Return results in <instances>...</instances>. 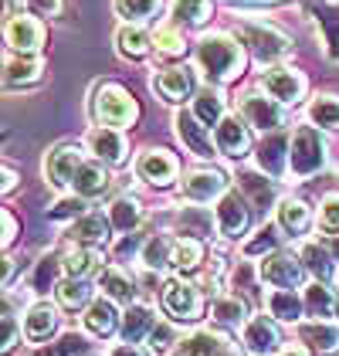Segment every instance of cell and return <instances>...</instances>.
<instances>
[{
  "label": "cell",
  "instance_id": "obj_57",
  "mask_svg": "<svg viewBox=\"0 0 339 356\" xmlns=\"http://www.w3.org/2000/svg\"><path fill=\"white\" fill-rule=\"evenodd\" d=\"M109 356H142V353H140V346H136V343H122V346H115Z\"/></svg>",
  "mask_w": 339,
  "mask_h": 356
},
{
  "label": "cell",
  "instance_id": "obj_42",
  "mask_svg": "<svg viewBox=\"0 0 339 356\" xmlns=\"http://www.w3.org/2000/svg\"><path fill=\"white\" fill-rule=\"evenodd\" d=\"M55 292H58V302H61L65 309H78V305H85L88 296H92L88 282H85V278H72V275H68L65 282H58Z\"/></svg>",
  "mask_w": 339,
  "mask_h": 356
},
{
  "label": "cell",
  "instance_id": "obj_40",
  "mask_svg": "<svg viewBox=\"0 0 339 356\" xmlns=\"http://www.w3.org/2000/svg\"><path fill=\"white\" fill-rule=\"evenodd\" d=\"M315 21H319V28H322V34H326V48H329V55L339 58V3L319 7V10H315Z\"/></svg>",
  "mask_w": 339,
  "mask_h": 356
},
{
  "label": "cell",
  "instance_id": "obj_35",
  "mask_svg": "<svg viewBox=\"0 0 339 356\" xmlns=\"http://www.w3.org/2000/svg\"><path fill=\"white\" fill-rule=\"evenodd\" d=\"M194 115H197L204 126H217L224 119V99L217 88H200L197 99H194Z\"/></svg>",
  "mask_w": 339,
  "mask_h": 356
},
{
  "label": "cell",
  "instance_id": "obj_22",
  "mask_svg": "<svg viewBox=\"0 0 339 356\" xmlns=\"http://www.w3.org/2000/svg\"><path fill=\"white\" fill-rule=\"evenodd\" d=\"M275 220H279V227H282L285 234H292V238H299V234H306L312 224V211L306 200H299V197H288L282 200L279 207H275Z\"/></svg>",
  "mask_w": 339,
  "mask_h": 356
},
{
  "label": "cell",
  "instance_id": "obj_62",
  "mask_svg": "<svg viewBox=\"0 0 339 356\" xmlns=\"http://www.w3.org/2000/svg\"><path fill=\"white\" fill-rule=\"evenodd\" d=\"M336 312H339V309H336Z\"/></svg>",
  "mask_w": 339,
  "mask_h": 356
},
{
  "label": "cell",
  "instance_id": "obj_60",
  "mask_svg": "<svg viewBox=\"0 0 339 356\" xmlns=\"http://www.w3.org/2000/svg\"><path fill=\"white\" fill-rule=\"evenodd\" d=\"M279 356H309V350L306 346H285Z\"/></svg>",
  "mask_w": 339,
  "mask_h": 356
},
{
  "label": "cell",
  "instance_id": "obj_41",
  "mask_svg": "<svg viewBox=\"0 0 339 356\" xmlns=\"http://www.w3.org/2000/svg\"><path fill=\"white\" fill-rule=\"evenodd\" d=\"M176 227H180V234H197V238H207V234H210V227H217V224H210V214H207L204 207H183V211H180V218H176Z\"/></svg>",
  "mask_w": 339,
  "mask_h": 356
},
{
  "label": "cell",
  "instance_id": "obj_39",
  "mask_svg": "<svg viewBox=\"0 0 339 356\" xmlns=\"http://www.w3.org/2000/svg\"><path fill=\"white\" fill-rule=\"evenodd\" d=\"M115 41H119V51L126 58H142L149 51V34L136 24H122L119 34H115Z\"/></svg>",
  "mask_w": 339,
  "mask_h": 356
},
{
  "label": "cell",
  "instance_id": "obj_55",
  "mask_svg": "<svg viewBox=\"0 0 339 356\" xmlns=\"http://www.w3.org/2000/svg\"><path fill=\"white\" fill-rule=\"evenodd\" d=\"M14 234H17V220L10 211H3V245H10L14 241Z\"/></svg>",
  "mask_w": 339,
  "mask_h": 356
},
{
  "label": "cell",
  "instance_id": "obj_56",
  "mask_svg": "<svg viewBox=\"0 0 339 356\" xmlns=\"http://www.w3.org/2000/svg\"><path fill=\"white\" fill-rule=\"evenodd\" d=\"M41 14H48V17H55V14H61V0H31Z\"/></svg>",
  "mask_w": 339,
  "mask_h": 356
},
{
  "label": "cell",
  "instance_id": "obj_24",
  "mask_svg": "<svg viewBox=\"0 0 339 356\" xmlns=\"http://www.w3.org/2000/svg\"><path fill=\"white\" fill-rule=\"evenodd\" d=\"M153 329H156V312L142 302H133L122 316V339L126 343H142V339H149Z\"/></svg>",
  "mask_w": 339,
  "mask_h": 356
},
{
  "label": "cell",
  "instance_id": "obj_1",
  "mask_svg": "<svg viewBox=\"0 0 339 356\" xmlns=\"http://www.w3.org/2000/svg\"><path fill=\"white\" fill-rule=\"evenodd\" d=\"M197 65L210 82L221 85V82H231V79L241 75L245 51H241V44H238L234 38L214 31V34H204L197 41Z\"/></svg>",
  "mask_w": 339,
  "mask_h": 356
},
{
  "label": "cell",
  "instance_id": "obj_58",
  "mask_svg": "<svg viewBox=\"0 0 339 356\" xmlns=\"http://www.w3.org/2000/svg\"><path fill=\"white\" fill-rule=\"evenodd\" d=\"M17 14H21V3H17V0H3V17L10 21V17H17Z\"/></svg>",
  "mask_w": 339,
  "mask_h": 356
},
{
  "label": "cell",
  "instance_id": "obj_53",
  "mask_svg": "<svg viewBox=\"0 0 339 356\" xmlns=\"http://www.w3.org/2000/svg\"><path fill=\"white\" fill-rule=\"evenodd\" d=\"M275 227H261L258 234H254L251 241H245V254H261V251H268V248H275Z\"/></svg>",
  "mask_w": 339,
  "mask_h": 356
},
{
  "label": "cell",
  "instance_id": "obj_10",
  "mask_svg": "<svg viewBox=\"0 0 339 356\" xmlns=\"http://www.w3.org/2000/svg\"><path fill=\"white\" fill-rule=\"evenodd\" d=\"M180 193H183L187 200H194V204H207L210 197H224L227 180H224V173L214 170V166H197V170H190V173L183 177Z\"/></svg>",
  "mask_w": 339,
  "mask_h": 356
},
{
  "label": "cell",
  "instance_id": "obj_15",
  "mask_svg": "<svg viewBox=\"0 0 339 356\" xmlns=\"http://www.w3.org/2000/svg\"><path fill=\"white\" fill-rule=\"evenodd\" d=\"M241 339H245L248 353H254V356H272V353H279V346H282V336H279V326H275L272 316H254V319H248Z\"/></svg>",
  "mask_w": 339,
  "mask_h": 356
},
{
  "label": "cell",
  "instance_id": "obj_29",
  "mask_svg": "<svg viewBox=\"0 0 339 356\" xmlns=\"http://www.w3.org/2000/svg\"><path fill=\"white\" fill-rule=\"evenodd\" d=\"M72 187L78 197H99V193L109 191V173H106V166L102 163H82L78 166V173H75V180H72Z\"/></svg>",
  "mask_w": 339,
  "mask_h": 356
},
{
  "label": "cell",
  "instance_id": "obj_26",
  "mask_svg": "<svg viewBox=\"0 0 339 356\" xmlns=\"http://www.w3.org/2000/svg\"><path fill=\"white\" fill-rule=\"evenodd\" d=\"M258 163H261V170L268 177H282L285 170H288V139L282 133L268 136L258 146Z\"/></svg>",
  "mask_w": 339,
  "mask_h": 356
},
{
  "label": "cell",
  "instance_id": "obj_32",
  "mask_svg": "<svg viewBox=\"0 0 339 356\" xmlns=\"http://www.w3.org/2000/svg\"><path fill=\"white\" fill-rule=\"evenodd\" d=\"M302 299H306V312L312 319H329V316H336L339 309V302L333 299V289L326 282H312Z\"/></svg>",
  "mask_w": 339,
  "mask_h": 356
},
{
  "label": "cell",
  "instance_id": "obj_38",
  "mask_svg": "<svg viewBox=\"0 0 339 356\" xmlns=\"http://www.w3.org/2000/svg\"><path fill=\"white\" fill-rule=\"evenodd\" d=\"M309 122L319 129H339V99L336 95H315L309 106Z\"/></svg>",
  "mask_w": 339,
  "mask_h": 356
},
{
  "label": "cell",
  "instance_id": "obj_36",
  "mask_svg": "<svg viewBox=\"0 0 339 356\" xmlns=\"http://www.w3.org/2000/svg\"><path fill=\"white\" fill-rule=\"evenodd\" d=\"M7 85H28L41 79V61L34 55H14L7 58V72H3Z\"/></svg>",
  "mask_w": 339,
  "mask_h": 356
},
{
  "label": "cell",
  "instance_id": "obj_28",
  "mask_svg": "<svg viewBox=\"0 0 339 356\" xmlns=\"http://www.w3.org/2000/svg\"><path fill=\"white\" fill-rule=\"evenodd\" d=\"M115 326H119V312H115L113 299H95L88 305V312H85V329L92 332V336H113Z\"/></svg>",
  "mask_w": 339,
  "mask_h": 356
},
{
  "label": "cell",
  "instance_id": "obj_4",
  "mask_svg": "<svg viewBox=\"0 0 339 356\" xmlns=\"http://www.w3.org/2000/svg\"><path fill=\"white\" fill-rule=\"evenodd\" d=\"M238 38L251 48V55L258 58V65H272L279 58L288 55V38L282 31H275L272 24H241L238 28Z\"/></svg>",
  "mask_w": 339,
  "mask_h": 356
},
{
  "label": "cell",
  "instance_id": "obj_47",
  "mask_svg": "<svg viewBox=\"0 0 339 356\" xmlns=\"http://www.w3.org/2000/svg\"><path fill=\"white\" fill-rule=\"evenodd\" d=\"M88 353V339H85L82 332H65L58 343H51L44 356H85Z\"/></svg>",
  "mask_w": 339,
  "mask_h": 356
},
{
  "label": "cell",
  "instance_id": "obj_30",
  "mask_svg": "<svg viewBox=\"0 0 339 356\" xmlns=\"http://www.w3.org/2000/svg\"><path fill=\"white\" fill-rule=\"evenodd\" d=\"M299 258H302L306 272H312L319 282H326V278L336 275V258H333V251L326 245H319V241H309V245L299 251Z\"/></svg>",
  "mask_w": 339,
  "mask_h": 356
},
{
  "label": "cell",
  "instance_id": "obj_21",
  "mask_svg": "<svg viewBox=\"0 0 339 356\" xmlns=\"http://www.w3.org/2000/svg\"><path fill=\"white\" fill-rule=\"evenodd\" d=\"M109 231H113V220L102 218V214H82V218L72 224V241L85 248H102L109 241Z\"/></svg>",
  "mask_w": 339,
  "mask_h": 356
},
{
  "label": "cell",
  "instance_id": "obj_12",
  "mask_svg": "<svg viewBox=\"0 0 339 356\" xmlns=\"http://www.w3.org/2000/svg\"><path fill=\"white\" fill-rule=\"evenodd\" d=\"M78 166H82V146L65 143V146H58V149L48 153V160H44V177H48V184H51L55 191H65V187L75 180Z\"/></svg>",
  "mask_w": 339,
  "mask_h": 356
},
{
  "label": "cell",
  "instance_id": "obj_9",
  "mask_svg": "<svg viewBox=\"0 0 339 356\" xmlns=\"http://www.w3.org/2000/svg\"><path fill=\"white\" fill-rule=\"evenodd\" d=\"M265 92L275 99V102H282V106H295V102H302V95H306V79H302V72H295V68H285V65H275V68H268L265 72Z\"/></svg>",
  "mask_w": 339,
  "mask_h": 356
},
{
  "label": "cell",
  "instance_id": "obj_2",
  "mask_svg": "<svg viewBox=\"0 0 339 356\" xmlns=\"http://www.w3.org/2000/svg\"><path fill=\"white\" fill-rule=\"evenodd\" d=\"M95 119H99V126L126 129V126H133L140 119V106L122 85L109 82L95 92Z\"/></svg>",
  "mask_w": 339,
  "mask_h": 356
},
{
  "label": "cell",
  "instance_id": "obj_37",
  "mask_svg": "<svg viewBox=\"0 0 339 356\" xmlns=\"http://www.w3.org/2000/svg\"><path fill=\"white\" fill-rule=\"evenodd\" d=\"M200 261H204V245H200L197 238H180V241H173L170 265H173L176 272H194Z\"/></svg>",
  "mask_w": 339,
  "mask_h": 356
},
{
  "label": "cell",
  "instance_id": "obj_45",
  "mask_svg": "<svg viewBox=\"0 0 339 356\" xmlns=\"http://www.w3.org/2000/svg\"><path fill=\"white\" fill-rule=\"evenodd\" d=\"M173 17L180 24H204L210 17V0H173Z\"/></svg>",
  "mask_w": 339,
  "mask_h": 356
},
{
  "label": "cell",
  "instance_id": "obj_49",
  "mask_svg": "<svg viewBox=\"0 0 339 356\" xmlns=\"http://www.w3.org/2000/svg\"><path fill=\"white\" fill-rule=\"evenodd\" d=\"M85 214V197H58L55 207L48 211V218L51 220H65V218H82Z\"/></svg>",
  "mask_w": 339,
  "mask_h": 356
},
{
  "label": "cell",
  "instance_id": "obj_11",
  "mask_svg": "<svg viewBox=\"0 0 339 356\" xmlns=\"http://www.w3.org/2000/svg\"><path fill=\"white\" fill-rule=\"evenodd\" d=\"M214 143H217V153H221V156L241 160V156H248V149H251V129H248L245 119L224 115V119L217 122V129H214Z\"/></svg>",
  "mask_w": 339,
  "mask_h": 356
},
{
  "label": "cell",
  "instance_id": "obj_8",
  "mask_svg": "<svg viewBox=\"0 0 339 356\" xmlns=\"http://www.w3.org/2000/svg\"><path fill=\"white\" fill-rule=\"evenodd\" d=\"M173 126H176L180 143H183L197 160H214V156H217V143L210 139V126H204L194 112H176Z\"/></svg>",
  "mask_w": 339,
  "mask_h": 356
},
{
  "label": "cell",
  "instance_id": "obj_23",
  "mask_svg": "<svg viewBox=\"0 0 339 356\" xmlns=\"http://www.w3.org/2000/svg\"><path fill=\"white\" fill-rule=\"evenodd\" d=\"M58 326V309L48 302H34L24 316V339L28 343H44Z\"/></svg>",
  "mask_w": 339,
  "mask_h": 356
},
{
  "label": "cell",
  "instance_id": "obj_19",
  "mask_svg": "<svg viewBox=\"0 0 339 356\" xmlns=\"http://www.w3.org/2000/svg\"><path fill=\"white\" fill-rule=\"evenodd\" d=\"M88 149L102 160V163H122L126 160V153H129V146H126V136L113 129V126H95L92 133H88Z\"/></svg>",
  "mask_w": 339,
  "mask_h": 356
},
{
  "label": "cell",
  "instance_id": "obj_13",
  "mask_svg": "<svg viewBox=\"0 0 339 356\" xmlns=\"http://www.w3.org/2000/svg\"><path fill=\"white\" fill-rule=\"evenodd\" d=\"M176 356H241V353H238V346L227 336L214 332V329H197V332H190V336H183L176 343Z\"/></svg>",
  "mask_w": 339,
  "mask_h": 356
},
{
  "label": "cell",
  "instance_id": "obj_61",
  "mask_svg": "<svg viewBox=\"0 0 339 356\" xmlns=\"http://www.w3.org/2000/svg\"><path fill=\"white\" fill-rule=\"evenodd\" d=\"M326 248L333 251V258H336V261H339V234H336V238H329V241H326Z\"/></svg>",
  "mask_w": 339,
  "mask_h": 356
},
{
  "label": "cell",
  "instance_id": "obj_51",
  "mask_svg": "<svg viewBox=\"0 0 339 356\" xmlns=\"http://www.w3.org/2000/svg\"><path fill=\"white\" fill-rule=\"evenodd\" d=\"M55 272H58V258H41L38 268H34V278H31V289L34 292H44L55 282Z\"/></svg>",
  "mask_w": 339,
  "mask_h": 356
},
{
  "label": "cell",
  "instance_id": "obj_34",
  "mask_svg": "<svg viewBox=\"0 0 339 356\" xmlns=\"http://www.w3.org/2000/svg\"><path fill=\"white\" fill-rule=\"evenodd\" d=\"M109 220H113L115 231H122V234H133L136 227H140L142 220V207L136 197H119L113 204V214H109Z\"/></svg>",
  "mask_w": 339,
  "mask_h": 356
},
{
  "label": "cell",
  "instance_id": "obj_5",
  "mask_svg": "<svg viewBox=\"0 0 339 356\" xmlns=\"http://www.w3.org/2000/svg\"><path fill=\"white\" fill-rule=\"evenodd\" d=\"M258 275L272 289H299L306 282V265H302V258H295L288 251H272V254L261 258Z\"/></svg>",
  "mask_w": 339,
  "mask_h": 356
},
{
  "label": "cell",
  "instance_id": "obj_27",
  "mask_svg": "<svg viewBox=\"0 0 339 356\" xmlns=\"http://www.w3.org/2000/svg\"><path fill=\"white\" fill-rule=\"evenodd\" d=\"M61 265H65V272L72 275V278H88V275H95L102 268V254H99V248L75 245V248L65 251Z\"/></svg>",
  "mask_w": 339,
  "mask_h": 356
},
{
  "label": "cell",
  "instance_id": "obj_31",
  "mask_svg": "<svg viewBox=\"0 0 339 356\" xmlns=\"http://www.w3.org/2000/svg\"><path fill=\"white\" fill-rule=\"evenodd\" d=\"M99 285H102V292H106L113 302L133 299V275L126 272V268H119V265L102 268V272H99Z\"/></svg>",
  "mask_w": 339,
  "mask_h": 356
},
{
  "label": "cell",
  "instance_id": "obj_16",
  "mask_svg": "<svg viewBox=\"0 0 339 356\" xmlns=\"http://www.w3.org/2000/svg\"><path fill=\"white\" fill-rule=\"evenodd\" d=\"M176 160L170 156L167 149H146L140 153V160H136V173H140V180L146 184H153V187H170L173 180H176Z\"/></svg>",
  "mask_w": 339,
  "mask_h": 356
},
{
  "label": "cell",
  "instance_id": "obj_3",
  "mask_svg": "<svg viewBox=\"0 0 339 356\" xmlns=\"http://www.w3.org/2000/svg\"><path fill=\"white\" fill-rule=\"evenodd\" d=\"M326 166V143L315 126H299L288 139V170L295 177H312Z\"/></svg>",
  "mask_w": 339,
  "mask_h": 356
},
{
  "label": "cell",
  "instance_id": "obj_43",
  "mask_svg": "<svg viewBox=\"0 0 339 356\" xmlns=\"http://www.w3.org/2000/svg\"><path fill=\"white\" fill-rule=\"evenodd\" d=\"M170 258H173V245H170L163 234H156V238H149L146 245H142V265L146 268H167Z\"/></svg>",
  "mask_w": 339,
  "mask_h": 356
},
{
  "label": "cell",
  "instance_id": "obj_54",
  "mask_svg": "<svg viewBox=\"0 0 339 356\" xmlns=\"http://www.w3.org/2000/svg\"><path fill=\"white\" fill-rule=\"evenodd\" d=\"M17 346V316L10 309V299H7V309H3V350H14Z\"/></svg>",
  "mask_w": 339,
  "mask_h": 356
},
{
  "label": "cell",
  "instance_id": "obj_50",
  "mask_svg": "<svg viewBox=\"0 0 339 356\" xmlns=\"http://www.w3.org/2000/svg\"><path fill=\"white\" fill-rule=\"evenodd\" d=\"M173 343H180V339H176V329L170 326V323H156V329L149 332V350H156V353H170V350H173Z\"/></svg>",
  "mask_w": 339,
  "mask_h": 356
},
{
  "label": "cell",
  "instance_id": "obj_20",
  "mask_svg": "<svg viewBox=\"0 0 339 356\" xmlns=\"http://www.w3.org/2000/svg\"><path fill=\"white\" fill-rule=\"evenodd\" d=\"M265 309H268V316L279 319V323H299L302 312H306V299H302L295 289H272V292L265 296Z\"/></svg>",
  "mask_w": 339,
  "mask_h": 356
},
{
  "label": "cell",
  "instance_id": "obj_48",
  "mask_svg": "<svg viewBox=\"0 0 339 356\" xmlns=\"http://www.w3.org/2000/svg\"><path fill=\"white\" fill-rule=\"evenodd\" d=\"M153 44H156V51H163V55H180L183 51V34L176 28H156V38H153Z\"/></svg>",
  "mask_w": 339,
  "mask_h": 356
},
{
  "label": "cell",
  "instance_id": "obj_6",
  "mask_svg": "<svg viewBox=\"0 0 339 356\" xmlns=\"http://www.w3.org/2000/svg\"><path fill=\"white\" fill-rule=\"evenodd\" d=\"M214 224H217V231H221L224 238H231V241L245 238V231H248V224H251V207H248V200H245L238 191H227L224 197H217Z\"/></svg>",
  "mask_w": 339,
  "mask_h": 356
},
{
  "label": "cell",
  "instance_id": "obj_44",
  "mask_svg": "<svg viewBox=\"0 0 339 356\" xmlns=\"http://www.w3.org/2000/svg\"><path fill=\"white\" fill-rule=\"evenodd\" d=\"M163 0H115V10L119 17H126L129 24H140V21H149L156 10H160Z\"/></svg>",
  "mask_w": 339,
  "mask_h": 356
},
{
  "label": "cell",
  "instance_id": "obj_17",
  "mask_svg": "<svg viewBox=\"0 0 339 356\" xmlns=\"http://www.w3.org/2000/svg\"><path fill=\"white\" fill-rule=\"evenodd\" d=\"M41 41H44L41 21L24 17V14H17V17L7 21V44H10L14 55H34V51L41 48Z\"/></svg>",
  "mask_w": 339,
  "mask_h": 356
},
{
  "label": "cell",
  "instance_id": "obj_59",
  "mask_svg": "<svg viewBox=\"0 0 339 356\" xmlns=\"http://www.w3.org/2000/svg\"><path fill=\"white\" fill-rule=\"evenodd\" d=\"M14 184H17V177H14V170L7 166V170H3V191L10 193V191H14Z\"/></svg>",
  "mask_w": 339,
  "mask_h": 356
},
{
  "label": "cell",
  "instance_id": "obj_7",
  "mask_svg": "<svg viewBox=\"0 0 339 356\" xmlns=\"http://www.w3.org/2000/svg\"><path fill=\"white\" fill-rule=\"evenodd\" d=\"M163 309L176 323H194L204 312V299H200L197 285H190L183 278H173V282L163 285Z\"/></svg>",
  "mask_w": 339,
  "mask_h": 356
},
{
  "label": "cell",
  "instance_id": "obj_25",
  "mask_svg": "<svg viewBox=\"0 0 339 356\" xmlns=\"http://www.w3.org/2000/svg\"><path fill=\"white\" fill-rule=\"evenodd\" d=\"M299 332H302V343H309V350H315L319 356L339 353V326H333V323L315 319V323H306Z\"/></svg>",
  "mask_w": 339,
  "mask_h": 356
},
{
  "label": "cell",
  "instance_id": "obj_18",
  "mask_svg": "<svg viewBox=\"0 0 339 356\" xmlns=\"http://www.w3.org/2000/svg\"><path fill=\"white\" fill-rule=\"evenodd\" d=\"M156 92L167 99V102H183V99H190L194 92H197V82H194V68H187V65H173L167 72H160L156 79Z\"/></svg>",
  "mask_w": 339,
  "mask_h": 356
},
{
  "label": "cell",
  "instance_id": "obj_52",
  "mask_svg": "<svg viewBox=\"0 0 339 356\" xmlns=\"http://www.w3.org/2000/svg\"><path fill=\"white\" fill-rule=\"evenodd\" d=\"M319 224L326 231H339V193L322 197V204H319Z\"/></svg>",
  "mask_w": 339,
  "mask_h": 356
},
{
  "label": "cell",
  "instance_id": "obj_46",
  "mask_svg": "<svg viewBox=\"0 0 339 356\" xmlns=\"http://www.w3.org/2000/svg\"><path fill=\"white\" fill-rule=\"evenodd\" d=\"M241 187L251 193L254 207H265V204H272V197H275V191H272V184H268V177H261V173H251V170H245L241 177Z\"/></svg>",
  "mask_w": 339,
  "mask_h": 356
},
{
  "label": "cell",
  "instance_id": "obj_14",
  "mask_svg": "<svg viewBox=\"0 0 339 356\" xmlns=\"http://www.w3.org/2000/svg\"><path fill=\"white\" fill-rule=\"evenodd\" d=\"M241 119H245L248 126H254V129H261V133H275L285 122V109H282V102H275L272 95H268V99H265V95H245Z\"/></svg>",
  "mask_w": 339,
  "mask_h": 356
},
{
  "label": "cell",
  "instance_id": "obj_33",
  "mask_svg": "<svg viewBox=\"0 0 339 356\" xmlns=\"http://www.w3.org/2000/svg\"><path fill=\"white\" fill-rule=\"evenodd\" d=\"M214 319H217L221 326H245V323H248V302L241 299L238 292L214 299Z\"/></svg>",
  "mask_w": 339,
  "mask_h": 356
}]
</instances>
